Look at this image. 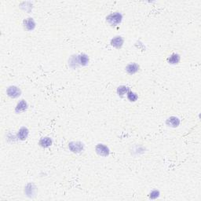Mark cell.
I'll return each instance as SVG.
<instances>
[{
  "label": "cell",
  "mask_w": 201,
  "mask_h": 201,
  "mask_svg": "<svg viewBox=\"0 0 201 201\" xmlns=\"http://www.w3.org/2000/svg\"><path fill=\"white\" fill-rule=\"evenodd\" d=\"M28 133H29V131H28V130L26 128V127H21L18 133V139L21 140V141H24V140H25L27 138H28Z\"/></svg>",
  "instance_id": "obj_9"
},
{
  "label": "cell",
  "mask_w": 201,
  "mask_h": 201,
  "mask_svg": "<svg viewBox=\"0 0 201 201\" xmlns=\"http://www.w3.org/2000/svg\"><path fill=\"white\" fill-rule=\"evenodd\" d=\"M138 70H139V65L136 63L129 64L126 67V71L130 75L135 74L136 73H138Z\"/></svg>",
  "instance_id": "obj_8"
},
{
  "label": "cell",
  "mask_w": 201,
  "mask_h": 201,
  "mask_svg": "<svg viewBox=\"0 0 201 201\" xmlns=\"http://www.w3.org/2000/svg\"><path fill=\"white\" fill-rule=\"evenodd\" d=\"M23 24L25 28L28 31H32L34 28H35V22L34 21V20L31 18L24 20Z\"/></svg>",
  "instance_id": "obj_5"
},
{
  "label": "cell",
  "mask_w": 201,
  "mask_h": 201,
  "mask_svg": "<svg viewBox=\"0 0 201 201\" xmlns=\"http://www.w3.org/2000/svg\"><path fill=\"white\" fill-rule=\"evenodd\" d=\"M166 124L168 127H177L180 124V120L178 117L175 116H171L168 118L166 121Z\"/></svg>",
  "instance_id": "obj_7"
},
{
  "label": "cell",
  "mask_w": 201,
  "mask_h": 201,
  "mask_svg": "<svg viewBox=\"0 0 201 201\" xmlns=\"http://www.w3.org/2000/svg\"><path fill=\"white\" fill-rule=\"evenodd\" d=\"M69 148L73 152L79 153L83 150V143L80 142V141H73V142L69 143Z\"/></svg>",
  "instance_id": "obj_2"
},
{
  "label": "cell",
  "mask_w": 201,
  "mask_h": 201,
  "mask_svg": "<svg viewBox=\"0 0 201 201\" xmlns=\"http://www.w3.org/2000/svg\"><path fill=\"white\" fill-rule=\"evenodd\" d=\"M78 61H79V65H80L85 66L87 65L89 62V57L87 54H80V56H78Z\"/></svg>",
  "instance_id": "obj_13"
},
{
  "label": "cell",
  "mask_w": 201,
  "mask_h": 201,
  "mask_svg": "<svg viewBox=\"0 0 201 201\" xmlns=\"http://www.w3.org/2000/svg\"><path fill=\"white\" fill-rule=\"evenodd\" d=\"M39 145L42 148H48L52 145V140L50 138L48 137H45V138H42L39 141Z\"/></svg>",
  "instance_id": "obj_10"
},
{
  "label": "cell",
  "mask_w": 201,
  "mask_h": 201,
  "mask_svg": "<svg viewBox=\"0 0 201 201\" xmlns=\"http://www.w3.org/2000/svg\"><path fill=\"white\" fill-rule=\"evenodd\" d=\"M159 196L160 192L158 190H153L149 194V197L151 198V199H156L157 197H159Z\"/></svg>",
  "instance_id": "obj_16"
},
{
  "label": "cell",
  "mask_w": 201,
  "mask_h": 201,
  "mask_svg": "<svg viewBox=\"0 0 201 201\" xmlns=\"http://www.w3.org/2000/svg\"><path fill=\"white\" fill-rule=\"evenodd\" d=\"M6 94L9 97H12V98H17L19 97L21 94V91L18 87H15V86H11V87H8L6 90Z\"/></svg>",
  "instance_id": "obj_4"
},
{
  "label": "cell",
  "mask_w": 201,
  "mask_h": 201,
  "mask_svg": "<svg viewBox=\"0 0 201 201\" xmlns=\"http://www.w3.org/2000/svg\"><path fill=\"white\" fill-rule=\"evenodd\" d=\"M122 19H123V15L120 13L116 12L110 14L106 18V21L112 26H116L117 25L121 23Z\"/></svg>",
  "instance_id": "obj_1"
},
{
  "label": "cell",
  "mask_w": 201,
  "mask_h": 201,
  "mask_svg": "<svg viewBox=\"0 0 201 201\" xmlns=\"http://www.w3.org/2000/svg\"><path fill=\"white\" fill-rule=\"evenodd\" d=\"M27 108H28V104H27L26 101H25V100H21V101L18 103V105H17L16 108H15V111L18 113L23 112H25V110L27 109Z\"/></svg>",
  "instance_id": "obj_11"
},
{
  "label": "cell",
  "mask_w": 201,
  "mask_h": 201,
  "mask_svg": "<svg viewBox=\"0 0 201 201\" xmlns=\"http://www.w3.org/2000/svg\"><path fill=\"white\" fill-rule=\"evenodd\" d=\"M124 40L121 36H116L111 40V45L116 49H120L124 44Z\"/></svg>",
  "instance_id": "obj_6"
},
{
  "label": "cell",
  "mask_w": 201,
  "mask_h": 201,
  "mask_svg": "<svg viewBox=\"0 0 201 201\" xmlns=\"http://www.w3.org/2000/svg\"><path fill=\"white\" fill-rule=\"evenodd\" d=\"M180 61V55L178 53H173L168 58V62L171 65H176Z\"/></svg>",
  "instance_id": "obj_12"
},
{
  "label": "cell",
  "mask_w": 201,
  "mask_h": 201,
  "mask_svg": "<svg viewBox=\"0 0 201 201\" xmlns=\"http://www.w3.org/2000/svg\"><path fill=\"white\" fill-rule=\"evenodd\" d=\"M96 152L101 156H108L109 155V148L103 144H98L95 147Z\"/></svg>",
  "instance_id": "obj_3"
},
{
  "label": "cell",
  "mask_w": 201,
  "mask_h": 201,
  "mask_svg": "<svg viewBox=\"0 0 201 201\" xmlns=\"http://www.w3.org/2000/svg\"><path fill=\"white\" fill-rule=\"evenodd\" d=\"M129 91H131V89L126 86H120L117 88V94L120 97H124V95L127 94Z\"/></svg>",
  "instance_id": "obj_14"
},
{
  "label": "cell",
  "mask_w": 201,
  "mask_h": 201,
  "mask_svg": "<svg viewBox=\"0 0 201 201\" xmlns=\"http://www.w3.org/2000/svg\"><path fill=\"white\" fill-rule=\"evenodd\" d=\"M127 98H128V100H130V101H131V102H134V101H136V100H138V94L132 91H129L128 93H127Z\"/></svg>",
  "instance_id": "obj_15"
}]
</instances>
